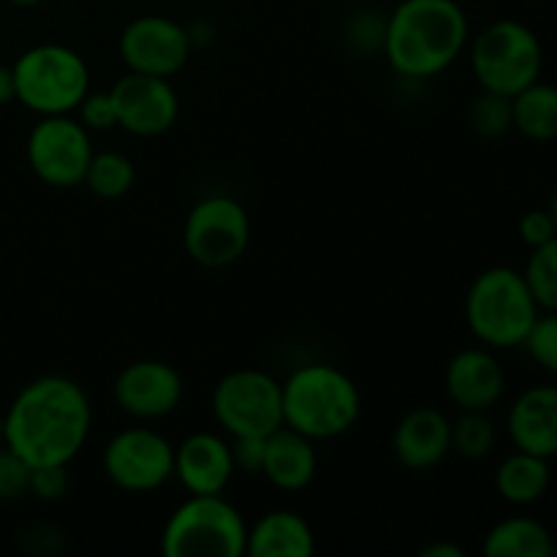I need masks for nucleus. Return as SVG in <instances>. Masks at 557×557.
Returning <instances> with one entry per match:
<instances>
[{"instance_id":"obj_14","label":"nucleus","mask_w":557,"mask_h":557,"mask_svg":"<svg viewBox=\"0 0 557 557\" xmlns=\"http://www.w3.org/2000/svg\"><path fill=\"white\" fill-rule=\"evenodd\" d=\"M114 107H117V125L128 134L152 139L172 131L180 117V98L172 82L163 76L136 74L128 71L112 85Z\"/></svg>"},{"instance_id":"obj_10","label":"nucleus","mask_w":557,"mask_h":557,"mask_svg":"<svg viewBox=\"0 0 557 557\" xmlns=\"http://www.w3.org/2000/svg\"><path fill=\"white\" fill-rule=\"evenodd\" d=\"M101 466L117 490L150 495L174 476V446L152 428H125L103 446Z\"/></svg>"},{"instance_id":"obj_34","label":"nucleus","mask_w":557,"mask_h":557,"mask_svg":"<svg viewBox=\"0 0 557 557\" xmlns=\"http://www.w3.org/2000/svg\"><path fill=\"white\" fill-rule=\"evenodd\" d=\"M16 101V85L11 65H0V107Z\"/></svg>"},{"instance_id":"obj_1","label":"nucleus","mask_w":557,"mask_h":557,"mask_svg":"<svg viewBox=\"0 0 557 557\" xmlns=\"http://www.w3.org/2000/svg\"><path fill=\"white\" fill-rule=\"evenodd\" d=\"M92 430V406L79 381L38 375L5 408V446L30 468L69 466Z\"/></svg>"},{"instance_id":"obj_28","label":"nucleus","mask_w":557,"mask_h":557,"mask_svg":"<svg viewBox=\"0 0 557 557\" xmlns=\"http://www.w3.org/2000/svg\"><path fill=\"white\" fill-rule=\"evenodd\" d=\"M533 362L544 370V373L557 375V310H542L528 332L525 343H522Z\"/></svg>"},{"instance_id":"obj_35","label":"nucleus","mask_w":557,"mask_h":557,"mask_svg":"<svg viewBox=\"0 0 557 557\" xmlns=\"http://www.w3.org/2000/svg\"><path fill=\"white\" fill-rule=\"evenodd\" d=\"M422 557H466V549L457 547V544H451V542H438V544H430V547H424Z\"/></svg>"},{"instance_id":"obj_17","label":"nucleus","mask_w":557,"mask_h":557,"mask_svg":"<svg viewBox=\"0 0 557 557\" xmlns=\"http://www.w3.org/2000/svg\"><path fill=\"white\" fill-rule=\"evenodd\" d=\"M392 451L406 471H433L451 451V419L438 408H413L397 422Z\"/></svg>"},{"instance_id":"obj_16","label":"nucleus","mask_w":557,"mask_h":557,"mask_svg":"<svg viewBox=\"0 0 557 557\" xmlns=\"http://www.w3.org/2000/svg\"><path fill=\"white\" fill-rule=\"evenodd\" d=\"M232 444L218 433H194L174 446V476L188 495H221L232 484Z\"/></svg>"},{"instance_id":"obj_22","label":"nucleus","mask_w":557,"mask_h":557,"mask_svg":"<svg viewBox=\"0 0 557 557\" xmlns=\"http://www.w3.org/2000/svg\"><path fill=\"white\" fill-rule=\"evenodd\" d=\"M555 539L533 517H506L487 531L482 553L487 557H553Z\"/></svg>"},{"instance_id":"obj_39","label":"nucleus","mask_w":557,"mask_h":557,"mask_svg":"<svg viewBox=\"0 0 557 557\" xmlns=\"http://www.w3.org/2000/svg\"><path fill=\"white\" fill-rule=\"evenodd\" d=\"M553 557H557V544L553 547Z\"/></svg>"},{"instance_id":"obj_23","label":"nucleus","mask_w":557,"mask_h":557,"mask_svg":"<svg viewBox=\"0 0 557 557\" xmlns=\"http://www.w3.org/2000/svg\"><path fill=\"white\" fill-rule=\"evenodd\" d=\"M511 120L525 139L549 145L557 141V85L536 79L511 98Z\"/></svg>"},{"instance_id":"obj_26","label":"nucleus","mask_w":557,"mask_h":557,"mask_svg":"<svg viewBox=\"0 0 557 557\" xmlns=\"http://www.w3.org/2000/svg\"><path fill=\"white\" fill-rule=\"evenodd\" d=\"M522 275L539 308L557 310V234L549 243L531 248Z\"/></svg>"},{"instance_id":"obj_7","label":"nucleus","mask_w":557,"mask_h":557,"mask_svg":"<svg viewBox=\"0 0 557 557\" xmlns=\"http://www.w3.org/2000/svg\"><path fill=\"white\" fill-rule=\"evenodd\" d=\"M471 69L479 87L515 98L544 71L542 38L517 20H498L484 27L471 44Z\"/></svg>"},{"instance_id":"obj_12","label":"nucleus","mask_w":557,"mask_h":557,"mask_svg":"<svg viewBox=\"0 0 557 557\" xmlns=\"http://www.w3.org/2000/svg\"><path fill=\"white\" fill-rule=\"evenodd\" d=\"M117 52L128 71L172 79L188 65L194 47L185 25L161 14H145L123 27Z\"/></svg>"},{"instance_id":"obj_27","label":"nucleus","mask_w":557,"mask_h":557,"mask_svg":"<svg viewBox=\"0 0 557 557\" xmlns=\"http://www.w3.org/2000/svg\"><path fill=\"white\" fill-rule=\"evenodd\" d=\"M468 125L482 139H500V136H506L515 128V120H511V98L482 90L468 103Z\"/></svg>"},{"instance_id":"obj_29","label":"nucleus","mask_w":557,"mask_h":557,"mask_svg":"<svg viewBox=\"0 0 557 557\" xmlns=\"http://www.w3.org/2000/svg\"><path fill=\"white\" fill-rule=\"evenodd\" d=\"M30 476L33 468L9 446H0V500L9 504L30 493Z\"/></svg>"},{"instance_id":"obj_8","label":"nucleus","mask_w":557,"mask_h":557,"mask_svg":"<svg viewBox=\"0 0 557 557\" xmlns=\"http://www.w3.org/2000/svg\"><path fill=\"white\" fill-rule=\"evenodd\" d=\"M250 245L248 210L234 196L212 194L190 207L183 226V248L205 270L237 264Z\"/></svg>"},{"instance_id":"obj_20","label":"nucleus","mask_w":557,"mask_h":557,"mask_svg":"<svg viewBox=\"0 0 557 557\" xmlns=\"http://www.w3.org/2000/svg\"><path fill=\"white\" fill-rule=\"evenodd\" d=\"M315 553V533L302 515L292 509L267 511L248 528L250 557H310Z\"/></svg>"},{"instance_id":"obj_33","label":"nucleus","mask_w":557,"mask_h":557,"mask_svg":"<svg viewBox=\"0 0 557 557\" xmlns=\"http://www.w3.org/2000/svg\"><path fill=\"white\" fill-rule=\"evenodd\" d=\"M517 232H520V239L528 248H539V245L549 243L557 234L547 207H544V210H528L525 215L520 218V223H517Z\"/></svg>"},{"instance_id":"obj_2","label":"nucleus","mask_w":557,"mask_h":557,"mask_svg":"<svg viewBox=\"0 0 557 557\" xmlns=\"http://www.w3.org/2000/svg\"><path fill=\"white\" fill-rule=\"evenodd\" d=\"M471 44L468 14L457 0H400L386 16L384 54L403 79H433Z\"/></svg>"},{"instance_id":"obj_30","label":"nucleus","mask_w":557,"mask_h":557,"mask_svg":"<svg viewBox=\"0 0 557 557\" xmlns=\"http://www.w3.org/2000/svg\"><path fill=\"white\" fill-rule=\"evenodd\" d=\"M76 114H79V123L85 125L87 131H109L117 128V107H114L112 92H96L90 90L82 103L76 107Z\"/></svg>"},{"instance_id":"obj_4","label":"nucleus","mask_w":557,"mask_h":557,"mask_svg":"<svg viewBox=\"0 0 557 557\" xmlns=\"http://www.w3.org/2000/svg\"><path fill=\"white\" fill-rule=\"evenodd\" d=\"M542 308L515 267H487L466 294V324L479 346L509 351L525 343Z\"/></svg>"},{"instance_id":"obj_19","label":"nucleus","mask_w":557,"mask_h":557,"mask_svg":"<svg viewBox=\"0 0 557 557\" xmlns=\"http://www.w3.org/2000/svg\"><path fill=\"white\" fill-rule=\"evenodd\" d=\"M319 473V451L315 441L305 438L292 428H277L275 433L267 435L264 468L261 476L283 493H299L310 487Z\"/></svg>"},{"instance_id":"obj_6","label":"nucleus","mask_w":557,"mask_h":557,"mask_svg":"<svg viewBox=\"0 0 557 557\" xmlns=\"http://www.w3.org/2000/svg\"><path fill=\"white\" fill-rule=\"evenodd\" d=\"M248 549V522L221 495H188L169 515L161 533L166 557H243Z\"/></svg>"},{"instance_id":"obj_21","label":"nucleus","mask_w":557,"mask_h":557,"mask_svg":"<svg viewBox=\"0 0 557 557\" xmlns=\"http://www.w3.org/2000/svg\"><path fill=\"white\" fill-rule=\"evenodd\" d=\"M553 466L547 457L531 451H511L495 471V490L511 506H533L549 493Z\"/></svg>"},{"instance_id":"obj_5","label":"nucleus","mask_w":557,"mask_h":557,"mask_svg":"<svg viewBox=\"0 0 557 557\" xmlns=\"http://www.w3.org/2000/svg\"><path fill=\"white\" fill-rule=\"evenodd\" d=\"M16 101L38 117L71 114L90 92V69L76 49L63 44H38L25 49L11 65Z\"/></svg>"},{"instance_id":"obj_25","label":"nucleus","mask_w":557,"mask_h":557,"mask_svg":"<svg viewBox=\"0 0 557 557\" xmlns=\"http://www.w3.org/2000/svg\"><path fill=\"white\" fill-rule=\"evenodd\" d=\"M498 444V428H495L490 411H460L451 422V451L466 460H484L493 455Z\"/></svg>"},{"instance_id":"obj_3","label":"nucleus","mask_w":557,"mask_h":557,"mask_svg":"<svg viewBox=\"0 0 557 557\" xmlns=\"http://www.w3.org/2000/svg\"><path fill=\"white\" fill-rule=\"evenodd\" d=\"M283 424L310 441L346 435L362 417V392L330 362H310L281 384Z\"/></svg>"},{"instance_id":"obj_36","label":"nucleus","mask_w":557,"mask_h":557,"mask_svg":"<svg viewBox=\"0 0 557 557\" xmlns=\"http://www.w3.org/2000/svg\"><path fill=\"white\" fill-rule=\"evenodd\" d=\"M547 212H549V218H553V223H555V232H557V188H555V194L549 196Z\"/></svg>"},{"instance_id":"obj_18","label":"nucleus","mask_w":557,"mask_h":557,"mask_svg":"<svg viewBox=\"0 0 557 557\" xmlns=\"http://www.w3.org/2000/svg\"><path fill=\"white\" fill-rule=\"evenodd\" d=\"M506 433L515 449L557 457V386L539 384L522 392L506 413Z\"/></svg>"},{"instance_id":"obj_31","label":"nucleus","mask_w":557,"mask_h":557,"mask_svg":"<svg viewBox=\"0 0 557 557\" xmlns=\"http://www.w3.org/2000/svg\"><path fill=\"white\" fill-rule=\"evenodd\" d=\"M69 466H41L33 468L30 476V495H36L44 504H54V500L63 498L69 493Z\"/></svg>"},{"instance_id":"obj_15","label":"nucleus","mask_w":557,"mask_h":557,"mask_svg":"<svg viewBox=\"0 0 557 557\" xmlns=\"http://www.w3.org/2000/svg\"><path fill=\"white\" fill-rule=\"evenodd\" d=\"M444 386L460 411H493L506 392V370L493 348H462L446 364Z\"/></svg>"},{"instance_id":"obj_37","label":"nucleus","mask_w":557,"mask_h":557,"mask_svg":"<svg viewBox=\"0 0 557 557\" xmlns=\"http://www.w3.org/2000/svg\"><path fill=\"white\" fill-rule=\"evenodd\" d=\"M11 5H20V9H33V5H41L44 0H9Z\"/></svg>"},{"instance_id":"obj_13","label":"nucleus","mask_w":557,"mask_h":557,"mask_svg":"<svg viewBox=\"0 0 557 557\" xmlns=\"http://www.w3.org/2000/svg\"><path fill=\"white\" fill-rule=\"evenodd\" d=\"M185 395L183 375L161 359H136L125 364L112 384L114 406L136 422L172 417Z\"/></svg>"},{"instance_id":"obj_38","label":"nucleus","mask_w":557,"mask_h":557,"mask_svg":"<svg viewBox=\"0 0 557 557\" xmlns=\"http://www.w3.org/2000/svg\"><path fill=\"white\" fill-rule=\"evenodd\" d=\"M0 446H5V411H0Z\"/></svg>"},{"instance_id":"obj_9","label":"nucleus","mask_w":557,"mask_h":557,"mask_svg":"<svg viewBox=\"0 0 557 557\" xmlns=\"http://www.w3.org/2000/svg\"><path fill=\"white\" fill-rule=\"evenodd\" d=\"M212 417L228 438L234 435L267 438L283 428L281 384L264 370H232L212 389Z\"/></svg>"},{"instance_id":"obj_11","label":"nucleus","mask_w":557,"mask_h":557,"mask_svg":"<svg viewBox=\"0 0 557 557\" xmlns=\"http://www.w3.org/2000/svg\"><path fill=\"white\" fill-rule=\"evenodd\" d=\"M27 166L52 188H76L92 158L90 131L71 114L41 117L27 134Z\"/></svg>"},{"instance_id":"obj_32","label":"nucleus","mask_w":557,"mask_h":557,"mask_svg":"<svg viewBox=\"0 0 557 557\" xmlns=\"http://www.w3.org/2000/svg\"><path fill=\"white\" fill-rule=\"evenodd\" d=\"M228 444H232L234 468L239 473H261V468H264L267 438H261V435H234Z\"/></svg>"},{"instance_id":"obj_24","label":"nucleus","mask_w":557,"mask_h":557,"mask_svg":"<svg viewBox=\"0 0 557 557\" xmlns=\"http://www.w3.org/2000/svg\"><path fill=\"white\" fill-rule=\"evenodd\" d=\"M136 183V166L128 156L114 150H103V152H92L90 166H87L85 185L96 199L103 201H114L123 199Z\"/></svg>"}]
</instances>
